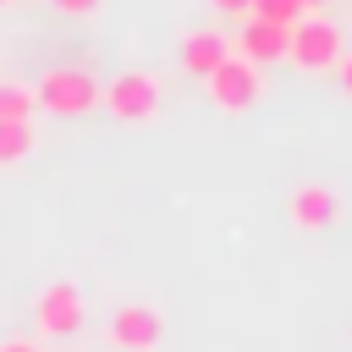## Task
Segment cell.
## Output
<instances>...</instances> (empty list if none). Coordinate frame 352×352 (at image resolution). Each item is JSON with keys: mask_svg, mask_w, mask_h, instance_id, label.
<instances>
[{"mask_svg": "<svg viewBox=\"0 0 352 352\" xmlns=\"http://www.w3.org/2000/svg\"><path fill=\"white\" fill-rule=\"evenodd\" d=\"M99 82L82 72V66H50L38 82H33V104L50 110V116H88L99 104Z\"/></svg>", "mask_w": 352, "mask_h": 352, "instance_id": "cell-1", "label": "cell"}, {"mask_svg": "<svg viewBox=\"0 0 352 352\" xmlns=\"http://www.w3.org/2000/svg\"><path fill=\"white\" fill-rule=\"evenodd\" d=\"M341 55H346L341 28L324 22V16H314V11H308V16L292 28V38H286V60H292L297 72H330Z\"/></svg>", "mask_w": 352, "mask_h": 352, "instance_id": "cell-2", "label": "cell"}, {"mask_svg": "<svg viewBox=\"0 0 352 352\" xmlns=\"http://www.w3.org/2000/svg\"><path fill=\"white\" fill-rule=\"evenodd\" d=\"M99 104H104L116 121H154V116H160V82H154L148 72H121V77L99 94Z\"/></svg>", "mask_w": 352, "mask_h": 352, "instance_id": "cell-3", "label": "cell"}, {"mask_svg": "<svg viewBox=\"0 0 352 352\" xmlns=\"http://www.w3.org/2000/svg\"><path fill=\"white\" fill-rule=\"evenodd\" d=\"M82 292L72 286V280H55V286H44L38 292V302H33V319H38V330L44 336H77L82 330Z\"/></svg>", "mask_w": 352, "mask_h": 352, "instance_id": "cell-4", "label": "cell"}, {"mask_svg": "<svg viewBox=\"0 0 352 352\" xmlns=\"http://www.w3.org/2000/svg\"><path fill=\"white\" fill-rule=\"evenodd\" d=\"M209 99L220 110H248L258 99V66H248L242 55H226L214 72H209Z\"/></svg>", "mask_w": 352, "mask_h": 352, "instance_id": "cell-5", "label": "cell"}, {"mask_svg": "<svg viewBox=\"0 0 352 352\" xmlns=\"http://www.w3.org/2000/svg\"><path fill=\"white\" fill-rule=\"evenodd\" d=\"M160 336H165V319H160V308H148V302H126V308H116V319H110V341H116L121 352H154Z\"/></svg>", "mask_w": 352, "mask_h": 352, "instance_id": "cell-6", "label": "cell"}, {"mask_svg": "<svg viewBox=\"0 0 352 352\" xmlns=\"http://www.w3.org/2000/svg\"><path fill=\"white\" fill-rule=\"evenodd\" d=\"M286 38H292V28H275V22H253L248 16V28L236 33V50H242L248 66H270V60H286Z\"/></svg>", "mask_w": 352, "mask_h": 352, "instance_id": "cell-7", "label": "cell"}, {"mask_svg": "<svg viewBox=\"0 0 352 352\" xmlns=\"http://www.w3.org/2000/svg\"><path fill=\"white\" fill-rule=\"evenodd\" d=\"M292 220H297L302 231H324V226L341 220V198H336L330 187H297V192H292Z\"/></svg>", "mask_w": 352, "mask_h": 352, "instance_id": "cell-8", "label": "cell"}, {"mask_svg": "<svg viewBox=\"0 0 352 352\" xmlns=\"http://www.w3.org/2000/svg\"><path fill=\"white\" fill-rule=\"evenodd\" d=\"M226 55H231V38H220V33H192V38L182 44V66L198 72V77H209Z\"/></svg>", "mask_w": 352, "mask_h": 352, "instance_id": "cell-9", "label": "cell"}, {"mask_svg": "<svg viewBox=\"0 0 352 352\" xmlns=\"http://www.w3.org/2000/svg\"><path fill=\"white\" fill-rule=\"evenodd\" d=\"M33 143H38L33 121H0V165L28 160V154H33Z\"/></svg>", "mask_w": 352, "mask_h": 352, "instance_id": "cell-10", "label": "cell"}, {"mask_svg": "<svg viewBox=\"0 0 352 352\" xmlns=\"http://www.w3.org/2000/svg\"><path fill=\"white\" fill-rule=\"evenodd\" d=\"M248 16H253V22H275V28H297L308 11H302L297 0H253Z\"/></svg>", "mask_w": 352, "mask_h": 352, "instance_id": "cell-11", "label": "cell"}, {"mask_svg": "<svg viewBox=\"0 0 352 352\" xmlns=\"http://www.w3.org/2000/svg\"><path fill=\"white\" fill-rule=\"evenodd\" d=\"M33 88H22V82H6L0 77V121H33Z\"/></svg>", "mask_w": 352, "mask_h": 352, "instance_id": "cell-12", "label": "cell"}, {"mask_svg": "<svg viewBox=\"0 0 352 352\" xmlns=\"http://www.w3.org/2000/svg\"><path fill=\"white\" fill-rule=\"evenodd\" d=\"M55 6H60V11H72V16H82V11H94L99 0H55Z\"/></svg>", "mask_w": 352, "mask_h": 352, "instance_id": "cell-13", "label": "cell"}, {"mask_svg": "<svg viewBox=\"0 0 352 352\" xmlns=\"http://www.w3.org/2000/svg\"><path fill=\"white\" fill-rule=\"evenodd\" d=\"M336 72H341V88L352 94V55H341V60H336Z\"/></svg>", "mask_w": 352, "mask_h": 352, "instance_id": "cell-14", "label": "cell"}, {"mask_svg": "<svg viewBox=\"0 0 352 352\" xmlns=\"http://www.w3.org/2000/svg\"><path fill=\"white\" fill-rule=\"evenodd\" d=\"M209 6H214V11H248L253 0H209Z\"/></svg>", "mask_w": 352, "mask_h": 352, "instance_id": "cell-15", "label": "cell"}, {"mask_svg": "<svg viewBox=\"0 0 352 352\" xmlns=\"http://www.w3.org/2000/svg\"><path fill=\"white\" fill-rule=\"evenodd\" d=\"M0 352H38V346H33V341H6Z\"/></svg>", "mask_w": 352, "mask_h": 352, "instance_id": "cell-16", "label": "cell"}, {"mask_svg": "<svg viewBox=\"0 0 352 352\" xmlns=\"http://www.w3.org/2000/svg\"><path fill=\"white\" fill-rule=\"evenodd\" d=\"M297 6H302V11H319V6H324V0H297Z\"/></svg>", "mask_w": 352, "mask_h": 352, "instance_id": "cell-17", "label": "cell"}, {"mask_svg": "<svg viewBox=\"0 0 352 352\" xmlns=\"http://www.w3.org/2000/svg\"><path fill=\"white\" fill-rule=\"evenodd\" d=\"M0 6H11V0H0Z\"/></svg>", "mask_w": 352, "mask_h": 352, "instance_id": "cell-18", "label": "cell"}]
</instances>
